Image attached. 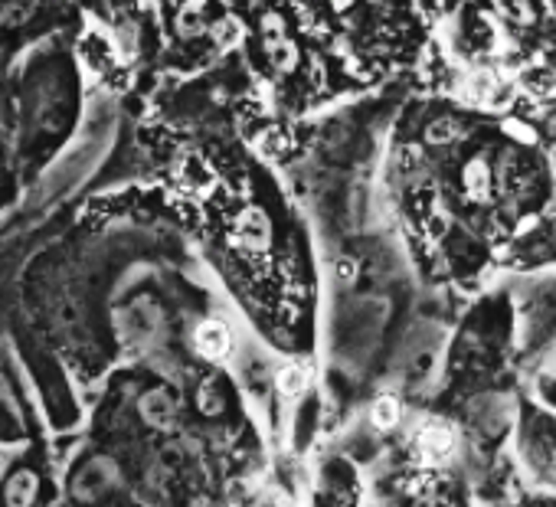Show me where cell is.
I'll return each instance as SVG.
<instances>
[{
	"label": "cell",
	"instance_id": "11",
	"mask_svg": "<svg viewBox=\"0 0 556 507\" xmlns=\"http://www.w3.org/2000/svg\"><path fill=\"white\" fill-rule=\"evenodd\" d=\"M259 30H262V36H266V46L282 43L285 40V17L278 14V10H266V14L259 17Z\"/></svg>",
	"mask_w": 556,
	"mask_h": 507
},
{
	"label": "cell",
	"instance_id": "10",
	"mask_svg": "<svg viewBox=\"0 0 556 507\" xmlns=\"http://www.w3.org/2000/svg\"><path fill=\"white\" fill-rule=\"evenodd\" d=\"M305 383H308V373H305V367H298V363H288V367H282V373H278V390H282L285 396H298L301 390H305Z\"/></svg>",
	"mask_w": 556,
	"mask_h": 507
},
{
	"label": "cell",
	"instance_id": "4",
	"mask_svg": "<svg viewBox=\"0 0 556 507\" xmlns=\"http://www.w3.org/2000/svg\"><path fill=\"white\" fill-rule=\"evenodd\" d=\"M488 190H491L488 157L485 155L471 157V161L465 164V193H468V200H488Z\"/></svg>",
	"mask_w": 556,
	"mask_h": 507
},
{
	"label": "cell",
	"instance_id": "15",
	"mask_svg": "<svg viewBox=\"0 0 556 507\" xmlns=\"http://www.w3.org/2000/svg\"><path fill=\"white\" fill-rule=\"evenodd\" d=\"M351 272H353V266H351V262H341V276L347 278V276H351Z\"/></svg>",
	"mask_w": 556,
	"mask_h": 507
},
{
	"label": "cell",
	"instance_id": "2",
	"mask_svg": "<svg viewBox=\"0 0 556 507\" xmlns=\"http://www.w3.org/2000/svg\"><path fill=\"white\" fill-rule=\"evenodd\" d=\"M416 452L426 462H442L455 452V432L448 426H429L416 436Z\"/></svg>",
	"mask_w": 556,
	"mask_h": 507
},
{
	"label": "cell",
	"instance_id": "5",
	"mask_svg": "<svg viewBox=\"0 0 556 507\" xmlns=\"http://www.w3.org/2000/svg\"><path fill=\"white\" fill-rule=\"evenodd\" d=\"M197 347H200V353H206V357H226L232 347L230 331H226L222 324H216V321H206V324H200V331H197Z\"/></svg>",
	"mask_w": 556,
	"mask_h": 507
},
{
	"label": "cell",
	"instance_id": "14",
	"mask_svg": "<svg viewBox=\"0 0 556 507\" xmlns=\"http://www.w3.org/2000/svg\"><path fill=\"white\" fill-rule=\"evenodd\" d=\"M311 79H315V86H321V79H325V66H321V56H311Z\"/></svg>",
	"mask_w": 556,
	"mask_h": 507
},
{
	"label": "cell",
	"instance_id": "6",
	"mask_svg": "<svg viewBox=\"0 0 556 507\" xmlns=\"http://www.w3.org/2000/svg\"><path fill=\"white\" fill-rule=\"evenodd\" d=\"M491 7L514 26H533L540 20L533 0H491Z\"/></svg>",
	"mask_w": 556,
	"mask_h": 507
},
{
	"label": "cell",
	"instance_id": "9",
	"mask_svg": "<svg viewBox=\"0 0 556 507\" xmlns=\"http://www.w3.org/2000/svg\"><path fill=\"white\" fill-rule=\"evenodd\" d=\"M370 419H373V426H377V429H390V426H396V422H400V403H396L393 396H383V399H377V403H373V413H370Z\"/></svg>",
	"mask_w": 556,
	"mask_h": 507
},
{
	"label": "cell",
	"instance_id": "8",
	"mask_svg": "<svg viewBox=\"0 0 556 507\" xmlns=\"http://www.w3.org/2000/svg\"><path fill=\"white\" fill-rule=\"evenodd\" d=\"M269 56H272V66L282 76H288V72H295L298 70V62H301V52H298V46L291 43V40H282V43H272L269 46Z\"/></svg>",
	"mask_w": 556,
	"mask_h": 507
},
{
	"label": "cell",
	"instance_id": "3",
	"mask_svg": "<svg viewBox=\"0 0 556 507\" xmlns=\"http://www.w3.org/2000/svg\"><path fill=\"white\" fill-rule=\"evenodd\" d=\"M206 0H184L177 10V36L180 40H197V36L210 33L206 26Z\"/></svg>",
	"mask_w": 556,
	"mask_h": 507
},
{
	"label": "cell",
	"instance_id": "13",
	"mask_svg": "<svg viewBox=\"0 0 556 507\" xmlns=\"http://www.w3.org/2000/svg\"><path fill=\"white\" fill-rule=\"evenodd\" d=\"M210 36H213V43H232L236 40V20L230 17H222L216 20V23H210Z\"/></svg>",
	"mask_w": 556,
	"mask_h": 507
},
{
	"label": "cell",
	"instance_id": "12",
	"mask_svg": "<svg viewBox=\"0 0 556 507\" xmlns=\"http://www.w3.org/2000/svg\"><path fill=\"white\" fill-rule=\"evenodd\" d=\"M455 138H458V125H455L452 118L432 121V125H429V131H426L429 145H448V141H455Z\"/></svg>",
	"mask_w": 556,
	"mask_h": 507
},
{
	"label": "cell",
	"instance_id": "1",
	"mask_svg": "<svg viewBox=\"0 0 556 507\" xmlns=\"http://www.w3.org/2000/svg\"><path fill=\"white\" fill-rule=\"evenodd\" d=\"M272 239V226H269V216L259 207H249L236 216L232 223V242L242 246L246 252H262Z\"/></svg>",
	"mask_w": 556,
	"mask_h": 507
},
{
	"label": "cell",
	"instance_id": "7",
	"mask_svg": "<svg viewBox=\"0 0 556 507\" xmlns=\"http://www.w3.org/2000/svg\"><path fill=\"white\" fill-rule=\"evenodd\" d=\"M40 4H43V0H4V26H7V30L26 26L36 14H40Z\"/></svg>",
	"mask_w": 556,
	"mask_h": 507
},
{
	"label": "cell",
	"instance_id": "16",
	"mask_svg": "<svg viewBox=\"0 0 556 507\" xmlns=\"http://www.w3.org/2000/svg\"><path fill=\"white\" fill-rule=\"evenodd\" d=\"M373 7H386V4H393V0H370Z\"/></svg>",
	"mask_w": 556,
	"mask_h": 507
}]
</instances>
